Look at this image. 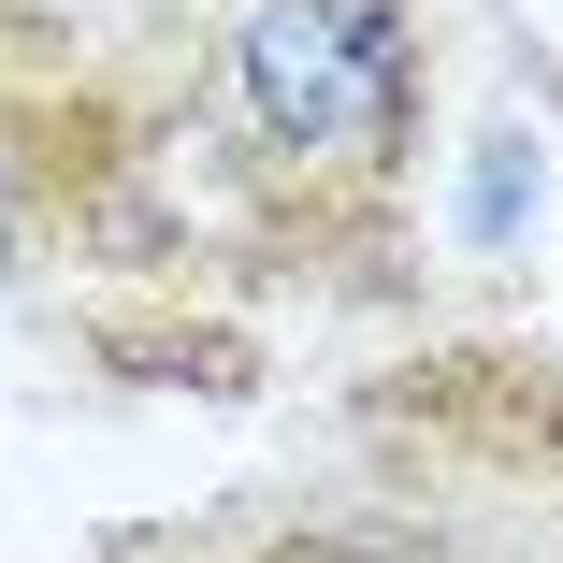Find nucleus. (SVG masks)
<instances>
[{"label": "nucleus", "mask_w": 563, "mask_h": 563, "mask_svg": "<svg viewBox=\"0 0 563 563\" xmlns=\"http://www.w3.org/2000/svg\"><path fill=\"white\" fill-rule=\"evenodd\" d=\"M0 246H15V174H0Z\"/></svg>", "instance_id": "2"}, {"label": "nucleus", "mask_w": 563, "mask_h": 563, "mask_svg": "<svg viewBox=\"0 0 563 563\" xmlns=\"http://www.w3.org/2000/svg\"><path fill=\"white\" fill-rule=\"evenodd\" d=\"M246 117L289 159H390L419 131V44L390 0H246Z\"/></svg>", "instance_id": "1"}]
</instances>
